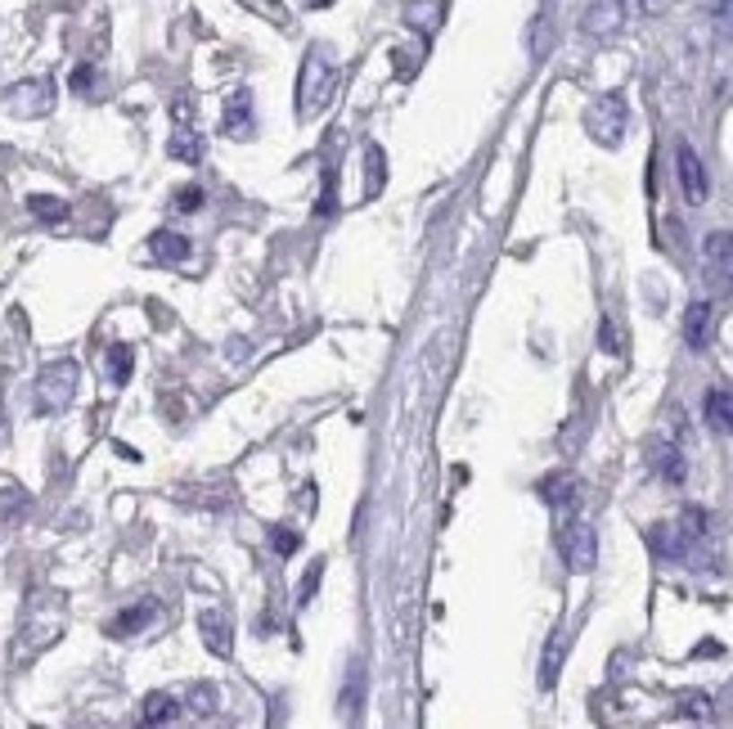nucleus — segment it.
<instances>
[{
    "instance_id": "bb28decb",
    "label": "nucleus",
    "mask_w": 733,
    "mask_h": 729,
    "mask_svg": "<svg viewBox=\"0 0 733 729\" xmlns=\"http://www.w3.org/2000/svg\"><path fill=\"white\" fill-rule=\"evenodd\" d=\"M598 342H603V351H612V356H621V351H625V342H621V329H616V320H612V315H603Z\"/></svg>"
},
{
    "instance_id": "4be33fe9",
    "label": "nucleus",
    "mask_w": 733,
    "mask_h": 729,
    "mask_svg": "<svg viewBox=\"0 0 733 729\" xmlns=\"http://www.w3.org/2000/svg\"><path fill=\"white\" fill-rule=\"evenodd\" d=\"M360 702H364V671L355 662L351 675H346V684H342V711H360Z\"/></svg>"
},
{
    "instance_id": "7c9ffc66",
    "label": "nucleus",
    "mask_w": 733,
    "mask_h": 729,
    "mask_svg": "<svg viewBox=\"0 0 733 729\" xmlns=\"http://www.w3.org/2000/svg\"><path fill=\"white\" fill-rule=\"evenodd\" d=\"M379 185H383V154L379 145H370V185H364V194H379Z\"/></svg>"
},
{
    "instance_id": "f3484780",
    "label": "nucleus",
    "mask_w": 733,
    "mask_h": 729,
    "mask_svg": "<svg viewBox=\"0 0 733 729\" xmlns=\"http://www.w3.org/2000/svg\"><path fill=\"white\" fill-rule=\"evenodd\" d=\"M652 549L661 554V558H684L688 554V540H684V531L679 527H670V523H661V527H652Z\"/></svg>"
},
{
    "instance_id": "5701e85b",
    "label": "nucleus",
    "mask_w": 733,
    "mask_h": 729,
    "mask_svg": "<svg viewBox=\"0 0 733 729\" xmlns=\"http://www.w3.org/2000/svg\"><path fill=\"white\" fill-rule=\"evenodd\" d=\"M679 716H688V720H711L715 711H711V698L706 693H679Z\"/></svg>"
},
{
    "instance_id": "f257e3e1",
    "label": "nucleus",
    "mask_w": 733,
    "mask_h": 729,
    "mask_svg": "<svg viewBox=\"0 0 733 729\" xmlns=\"http://www.w3.org/2000/svg\"><path fill=\"white\" fill-rule=\"evenodd\" d=\"M558 545H563V563H567L576 576L594 572V563H598V536H594V527H589L585 518H576V523H563V531H558Z\"/></svg>"
},
{
    "instance_id": "6e6552de",
    "label": "nucleus",
    "mask_w": 733,
    "mask_h": 729,
    "mask_svg": "<svg viewBox=\"0 0 733 729\" xmlns=\"http://www.w3.org/2000/svg\"><path fill=\"white\" fill-rule=\"evenodd\" d=\"M153 617H158V603H153V599H140L135 608H122V612L109 621V635H113V639H131V635H140Z\"/></svg>"
},
{
    "instance_id": "1a4fd4ad",
    "label": "nucleus",
    "mask_w": 733,
    "mask_h": 729,
    "mask_svg": "<svg viewBox=\"0 0 733 729\" xmlns=\"http://www.w3.org/2000/svg\"><path fill=\"white\" fill-rule=\"evenodd\" d=\"M684 342L693 351H706V342H711V302H693L684 311Z\"/></svg>"
},
{
    "instance_id": "2f4dec72",
    "label": "nucleus",
    "mask_w": 733,
    "mask_h": 729,
    "mask_svg": "<svg viewBox=\"0 0 733 729\" xmlns=\"http://www.w3.org/2000/svg\"><path fill=\"white\" fill-rule=\"evenodd\" d=\"M337 212V194H333V171H324V194H319V216Z\"/></svg>"
},
{
    "instance_id": "4468645a",
    "label": "nucleus",
    "mask_w": 733,
    "mask_h": 729,
    "mask_svg": "<svg viewBox=\"0 0 733 729\" xmlns=\"http://www.w3.org/2000/svg\"><path fill=\"white\" fill-rule=\"evenodd\" d=\"M10 109L14 113H46L50 109V82H28V86L10 91Z\"/></svg>"
},
{
    "instance_id": "9b49d317",
    "label": "nucleus",
    "mask_w": 733,
    "mask_h": 729,
    "mask_svg": "<svg viewBox=\"0 0 733 729\" xmlns=\"http://www.w3.org/2000/svg\"><path fill=\"white\" fill-rule=\"evenodd\" d=\"M230 136H252V95L248 91H230L225 100V122H221Z\"/></svg>"
},
{
    "instance_id": "f8f14e48",
    "label": "nucleus",
    "mask_w": 733,
    "mask_h": 729,
    "mask_svg": "<svg viewBox=\"0 0 733 729\" xmlns=\"http://www.w3.org/2000/svg\"><path fill=\"white\" fill-rule=\"evenodd\" d=\"M576 491H580V478H576V473H549V478L540 482V500L554 505V509H567V505L576 500Z\"/></svg>"
},
{
    "instance_id": "ddd939ff",
    "label": "nucleus",
    "mask_w": 733,
    "mask_h": 729,
    "mask_svg": "<svg viewBox=\"0 0 733 729\" xmlns=\"http://www.w3.org/2000/svg\"><path fill=\"white\" fill-rule=\"evenodd\" d=\"M198 635H203V644H207L216 657H230L234 639H230V621H225L221 612H203V617H198Z\"/></svg>"
},
{
    "instance_id": "72a5a7b5",
    "label": "nucleus",
    "mask_w": 733,
    "mask_h": 729,
    "mask_svg": "<svg viewBox=\"0 0 733 729\" xmlns=\"http://www.w3.org/2000/svg\"><path fill=\"white\" fill-rule=\"evenodd\" d=\"M91 86H95V68H77V73H73V91H77V95H86Z\"/></svg>"
},
{
    "instance_id": "c85d7f7f",
    "label": "nucleus",
    "mask_w": 733,
    "mask_h": 729,
    "mask_svg": "<svg viewBox=\"0 0 733 729\" xmlns=\"http://www.w3.org/2000/svg\"><path fill=\"white\" fill-rule=\"evenodd\" d=\"M270 545H275V549H279V554L288 558V554H297V545H301V536H297L292 527H275V531H270Z\"/></svg>"
},
{
    "instance_id": "a211bd4d",
    "label": "nucleus",
    "mask_w": 733,
    "mask_h": 729,
    "mask_svg": "<svg viewBox=\"0 0 733 729\" xmlns=\"http://www.w3.org/2000/svg\"><path fill=\"white\" fill-rule=\"evenodd\" d=\"M176 716H180V707H176L171 693H149V698H144V711H140L144 725H171Z\"/></svg>"
},
{
    "instance_id": "423d86ee",
    "label": "nucleus",
    "mask_w": 733,
    "mask_h": 729,
    "mask_svg": "<svg viewBox=\"0 0 733 729\" xmlns=\"http://www.w3.org/2000/svg\"><path fill=\"white\" fill-rule=\"evenodd\" d=\"M675 171H679V189H684V198L697 207V203H706V194H711V185H706V167H702V158L693 154V145H679L675 149Z\"/></svg>"
},
{
    "instance_id": "393cba45",
    "label": "nucleus",
    "mask_w": 733,
    "mask_h": 729,
    "mask_svg": "<svg viewBox=\"0 0 733 729\" xmlns=\"http://www.w3.org/2000/svg\"><path fill=\"white\" fill-rule=\"evenodd\" d=\"M706 523H711V518H706L702 509H684V518H679L675 527H679V531H684V540L693 545V540H702V536H706Z\"/></svg>"
},
{
    "instance_id": "6ab92c4d",
    "label": "nucleus",
    "mask_w": 733,
    "mask_h": 729,
    "mask_svg": "<svg viewBox=\"0 0 733 729\" xmlns=\"http://www.w3.org/2000/svg\"><path fill=\"white\" fill-rule=\"evenodd\" d=\"M167 154H171V158H180V162H198V158H203V136H198V131H189V127H180V131L171 136Z\"/></svg>"
},
{
    "instance_id": "473e14b6",
    "label": "nucleus",
    "mask_w": 733,
    "mask_h": 729,
    "mask_svg": "<svg viewBox=\"0 0 733 729\" xmlns=\"http://www.w3.org/2000/svg\"><path fill=\"white\" fill-rule=\"evenodd\" d=\"M715 23L724 32H733V0H715Z\"/></svg>"
},
{
    "instance_id": "2eb2a0df",
    "label": "nucleus",
    "mask_w": 733,
    "mask_h": 729,
    "mask_svg": "<svg viewBox=\"0 0 733 729\" xmlns=\"http://www.w3.org/2000/svg\"><path fill=\"white\" fill-rule=\"evenodd\" d=\"M652 464H657V473H661L666 482H675V487L688 478V464H684L679 446H670V442H652Z\"/></svg>"
},
{
    "instance_id": "412c9836",
    "label": "nucleus",
    "mask_w": 733,
    "mask_h": 729,
    "mask_svg": "<svg viewBox=\"0 0 733 729\" xmlns=\"http://www.w3.org/2000/svg\"><path fill=\"white\" fill-rule=\"evenodd\" d=\"M28 207H32L37 221H50V225H59V221L68 216V203H64V198H50V194H32Z\"/></svg>"
},
{
    "instance_id": "dca6fc26",
    "label": "nucleus",
    "mask_w": 733,
    "mask_h": 729,
    "mask_svg": "<svg viewBox=\"0 0 733 729\" xmlns=\"http://www.w3.org/2000/svg\"><path fill=\"white\" fill-rule=\"evenodd\" d=\"M153 257L167 261V266H180V261L189 257V239L176 234V230H158V234H153Z\"/></svg>"
},
{
    "instance_id": "a878e982",
    "label": "nucleus",
    "mask_w": 733,
    "mask_h": 729,
    "mask_svg": "<svg viewBox=\"0 0 733 729\" xmlns=\"http://www.w3.org/2000/svg\"><path fill=\"white\" fill-rule=\"evenodd\" d=\"M203 203H207L203 185H185V189H176V212H198Z\"/></svg>"
},
{
    "instance_id": "0eeeda50",
    "label": "nucleus",
    "mask_w": 733,
    "mask_h": 729,
    "mask_svg": "<svg viewBox=\"0 0 733 729\" xmlns=\"http://www.w3.org/2000/svg\"><path fill=\"white\" fill-rule=\"evenodd\" d=\"M580 23H585L589 37H612V32H621V23H625V0H594Z\"/></svg>"
},
{
    "instance_id": "aec40b11",
    "label": "nucleus",
    "mask_w": 733,
    "mask_h": 729,
    "mask_svg": "<svg viewBox=\"0 0 733 729\" xmlns=\"http://www.w3.org/2000/svg\"><path fill=\"white\" fill-rule=\"evenodd\" d=\"M563 653H567V635H563V630H554V639H549V648H545V662H540V684H545V689L558 680Z\"/></svg>"
},
{
    "instance_id": "20e7f679",
    "label": "nucleus",
    "mask_w": 733,
    "mask_h": 729,
    "mask_svg": "<svg viewBox=\"0 0 733 729\" xmlns=\"http://www.w3.org/2000/svg\"><path fill=\"white\" fill-rule=\"evenodd\" d=\"M77 392V364L73 360H55L41 370V410H64Z\"/></svg>"
},
{
    "instance_id": "7ed1b4c3",
    "label": "nucleus",
    "mask_w": 733,
    "mask_h": 729,
    "mask_svg": "<svg viewBox=\"0 0 733 729\" xmlns=\"http://www.w3.org/2000/svg\"><path fill=\"white\" fill-rule=\"evenodd\" d=\"M589 136L598 140V145H621V131H625V100L621 95H598L594 100V109H589Z\"/></svg>"
},
{
    "instance_id": "c756f323",
    "label": "nucleus",
    "mask_w": 733,
    "mask_h": 729,
    "mask_svg": "<svg viewBox=\"0 0 733 729\" xmlns=\"http://www.w3.org/2000/svg\"><path fill=\"white\" fill-rule=\"evenodd\" d=\"M319 576H324V563H310V572L301 576V590H297V603H310L315 590H319Z\"/></svg>"
},
{
    "instance_id": "cd10ccee",
    "label": "nucleus",
    "mask_w": 733,
    "mask_h": 729,
    "mask_svg": "<svg viewBox=\"0 0 733 729\" xmlns=\"http://www.w3.org/2000/svg\"><path fill=\"white\" fill-rule=\"evenodd\" d=\"M189 702H194L198 716H212V707H216V684H194V689H189Z\"/></svg>"
},
{
    "instance_id": "39448f33",
    "label": "nucleus",
    "mask_w": 733,
    "mask_h": 729,
    "mask_svg": "<svg viewBox=\"0 0 733 729\" xmlns=\"http://www.w3.org/2000/svg\"><path fill=\"white\" fill-rule=\"evenodd\" d=\"M702 261H706V275L724 288H733V230H715L706 234L702 243Z\"/></svg>"
},
{
    "instance_id": "9d476101",
    "label": "nucleus",
    "mask_w": 733,
    "mask_h": 729,
    "mask_svg": "<svg viewBox=\"0 0 733 729\" xmlns=\"http://www.w3.org/2000/svg\"><path fill=\"white\" fill-rule=\"evenodd\" d=\"M702 410H706V424L715 433H733V388H711Z\"/></svg>"
},
{
    "instance_id": "f704fd0d",
    "label": "nucleus",
    "mask_w": 733,
    "mask_h": 729,
    "mask_svg": "<svg viewBox=\"0 0 733 729\" xmlns=\"http://www.w3.org/2000/svg\"><path fill=\"white\" fill-rule=\"evenodd\" d=\"M648 5H652V0H648Z\"/></svg>"
},
{
    "instance_id": "f03ea898",
    "label": "nucleus",
    "mask_w": 733,
    "mask_h": 729,
    "mask_svg": "<svg viewBox=\"0 0 733 729\" xmlns=\"http://www.w3.org/2000/svg\"><path fill=\"white\" fill-rule=\"evenodd\" d=\"M328 91H333V68H328V59H324V55H306L301 82H297V109H301V113L319 109V104L328 100Z\"/></svg>"
},
{
    "instance_id": "b1692460",
    "label": "nucleus",
    "mask_w": 733,
    "mask_h": 729,
    "mask_svg": "<svg viewBox=\"0 0 733 729\" xmlns=\"http://www.w3.org/2000/svg\"><path fill=\"white\" fill-rule=\"evenodd\" d=\"M109 379L118 388L131 379V347H109Z\"/></svg>"
}]
</instances>
